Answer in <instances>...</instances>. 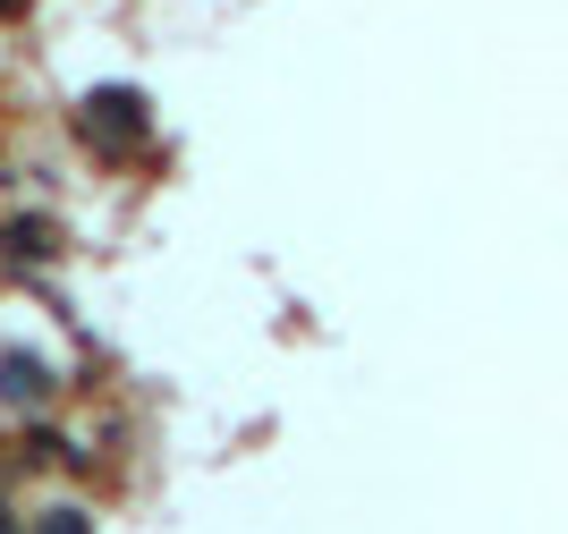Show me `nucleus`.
Wrapping results in <instances>:
<instances>
[{
    "mask_svg": "<svg viewBox=\"0 0 568 534\" xmlns=\"http://www.w3.org/2000/svg\"><path fill=\"white\" fill-rule=\"evenodd\" d=\"M0 399H9V407H26V399H43V365H26V356H9V365H0Z\"/></svg>",
    "mask_w": 568,
    "mask_h": 534,
    "instance_id": "f03ea898",
    "label": "nucleus"
},
{
    "mask_svg": "<svg viewBox=\"0 0 568 534\" xmlns=\"http://www.w3.org/2000/svg\"><path fill=\"white\" fill-rule=\"evenodd\" d=\"M34 534H94V517H85V510H51Z\"/></svg>",
    "mask_w": 568,
    "mask_h": 534,
    "instance_id": "7ed1b4c3",
    "label": "nucleus"
},
{
    "mask_svg": "<svg viewBox=\"0 0 568 534\" xmlns=\"http://www.w3.org/2000/svg\"><path fill=\"white\" fill-rule=\"evenodd\" d=\"M85 128H111V137H119V144H136V128H144V111H136V102H128V93H102L94 111H85Z\"/></svg>",
    "mask_w": 568,
    "mask_h": 534,
    "instance_id": "f257e3e1",
    "label": "nucleus"
},
{
    "mask_svg": "<svg viewBox=\"0 0 568 534\" xmlns=\"http://www.w3.org/2000/svg\"><path fill=\"white\" fill-rule=\"evenodd\" d=\"M0 534H18V517H9V510H0Z\"/></svg>",
    "mask_w": 568,
    "mask_h": 534,
    "instance_id": "20e7f679",
    "label": "nucleus"
}]
</instances>
